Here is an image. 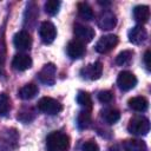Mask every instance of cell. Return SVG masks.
<instances>
[{"label":"cell","instance_id":"10","mask_svg":"<svg viewBox=\"0 0 151 151\" xmlns=\"http://www.w3.org/2000/svg\"><path fill=\"white\" fill-rule=\"evenodd\" d=\"M55 72H57V68H55L54 64L48 63V64L44 65V67L39 71L38 78L41 83H44L46 85H53L55 81Z\"/></svg>","mask_w":151,"mask_h":151},{"label":"cell","instance_id":"17","mask_svg":"<svg viewBox=\"0 0 151 151\" xmlns=\"http://www.w3.org/2000/svg\"><path fill=\"white\" fill-rule=\"evenodd\" d=\"M133 18L138 24H145L147 22L150 18V9L145 5H138L133 8Z\"/></svg>","mask_w":151,"mask_h":151},{"label":"cell","instance_id":"3","mask_svg":"<svg viewBox=\"0 0 151 151\" xmlns=\"http://www.w3.org/2000/svg\"><path fill=\"white\" fill-rule=\"evenodd\" d=\"M127 130L132 134L144 136L150 130V122L147 118H145L143 116H136V117L130 119L129 125H127Z\"/></svg>","mask_w":151,"mask_h":151},{"label":"cell","instance_id":"11","mask_svg":"<svg viewBox=\"0 0 151 151\" xmlns=\"http://www.w3.org/2000/svg\"><path fill=\"white\" fill-rule=\"evenodd\" d=\"M101 73H103V65L100 61H96L93 64H90V65L83 67L80 71V74L83 76V78H86L90 80L99 79Z\"/></svg>","mask_w":151,"mask_h":151},{"label":"cell","instance_id":"13","mask_svg":"<svg viewBox=\"0 0 151 151\" xmlns=\"http://www.w3.org/2000/svg\"><path fill=\"white\" fill-rule=\"evenodd\" d=\"M147 39V32L142 25H137L129 31V40L134 45L143 44Z\"/></svg>","mask_w":151,"mask_h":151},{"label":"cell","instance_id":"6","mask_svg":"<svg viewBox=\"0 0 151 151\" xmlns=\"http://www.w3.org/2000/svg\"><path fill=\"white\" fill-rule=\"evenodd\" d=\"M118 44V37L114 34L103 35L96 44V51L98 53H107L113 50Z\"/></svg>","mask_w":151,"mask_h":151},{"label":"cell","instance_id":"25","mask_svg":"<svg viewBox=\"0 0 151 151\" xmlns=\"http://www.w3.org/2000/svg\"><path fill=\"white\" fill-rule=\"evenodd\" d=\"M77 103L83 106L85 110H90L92 106V99L91 96L85 91H79L77 94Z\"/></svg>","mask_w":151,"mask_h":151},{"label":"cell","instance_id":"1","mask_svg":"<svg viewBox=\"0 0 151 151\" xmlns=\"http://www.w3.org/2000/svg\"><path fill=\"white\" fill-rule=\"evenodd\" d=\"M70 147V138L60 131L51 132L46 138L47 151H67Z\"/></svg>","mask_w":151,"mask_h":151},{"label":"cell","instance_id":"30","mask_svg":"<svg viewBox=\"0 0 151 151\" xmlns=\"http://www.w3.org/2000/svg\"><path fill=\"white\" fill-rule=\"evenodd\" d=\"M150 58H151V52H150V50H147V51L145 52V54H144V58H143V60H144V65H145V68H146L147 71H150V70H151Z\"/></svg>","mask_w":151,"mask_h":151},{"label":"cell","instance_id":"16","mask_svg":"<svg viewBox=\"0 0 151 151\" xmlns=\"http://www.w3.org/2000/svg\"><path fill=\"white\" fill-rule=\"evenodd\" d=\"M129 104V107L133 111H137V112H145L149 107V101L145 97H132L131 99H129L127 101Z\"/></svg>","mask_w":151,"mask_h":151},{"label":"cell","instance_id":"5","mask_svg":"<svg viewBox=\"0 0 151 151\" xmlns=\"http://www.w3.org/2000/svg\"><path fill=\"white\" fill-rule=\"evenodd\" d=\"M97 25L103 31H110L113 29L117 25V17L112 11L104 9L99 13L97 19Z\"/></svg>","mask_w":151,"mask_h":151},{"label":"cell","instance_id":"18","mask_svg":"<svg viewBox=\"0 0 151 151\" xmlns=\"http://www.w3.org/2000/svg\"><path fill=\"white\" fill-rule=\"evenodd\" d=\"M38 92H39L38 86H37L35 84H33V83H29V84L24 85V86L19 90L18 96H19L21 99H24V100H29V99L34 98V97L38 94Z\"/></svg>","mask_w":151,"mask_h":151},{"label":"cell","instance_id":"14","mask_svg":"<svg viewBox=\"0 0 151 151\" xmlns=\"http://www.w3.org/2000/svg\"><path fill=\"white\" fill-rule=\"evenodd\" d=\"M66 52L71 59H79L85 54V46L78 40H72L67 44Z\"/></svg>","mask_w":151,"mask_h":151},{"label":"cell","instance_id":"23","mask_svg":"<svg viewBox=\"0 0 151 151\" xmlns=\"http://www.w3.org/2000/svg\"><path fill=\"white\" fill-rule=\"evenodd\" d=\"M91 124V113L90 110H83L79 112L78 117H77V125L80 130L87 129Z\"/></svg>","mask_w":151,"mask_h":151},{"label":"cell","instance_id":"4","mask_svg":"<svg viewBox=\"0 0 151 151\" xmlns=\"http://www.w3.org/2000/svg\"><path fill=\"white\" fill-rule=\"evenodd\" d=\"M37 107H38L39 111H41L46 114H50V116L58 114L63 110V105L58 100H55L51 97H42L38 101Z\"/></svg>","mask_w":151,"mask_h":151},{"label":"cell","instance_id":"27","mask_svg":"<svg viewBox=\"0 0 151 151\" xmlns=\"http://www.w3.org/2000/svg\"><path fill=\"white\" fill-rule=\"evenodd\" d=\"M60 1L58 0H48L45 2V12L50 15H55L60 8Z\"/></svg>","mask_w":151,"mask_h":151},{"label":"cell","instance_id":"8","mask_svg":"<svg viewBox=\"0 0 151 151\" xmlns=\"http://www.w3.org/2000/svg\"><path fill=\"white\" fill-rule=\"evenodd\" d=\"M39 35L42 42L51 44L57 37V28L51 21H44L39 27Z\"/></svg>","mask_w":151,"mask_h":151},{"label":"cell","instance_id":"12","mask_svg":"<svg viewBox=\"0 0 151 151\" xmlns=\"http://www.w3.org/2000/svg\"><path fill=\"white\" fill-rule=\"evenodd\" d=\"M13 44H14L15 48L26 51V50H29L32 46V38L27 31H20L14 35Z\"/></svg>","mask_w":151,"mask_h":151},{"label":"cell","instance_id":"29","mask_svg":"<svg viewBox=\"0 0 151 151\" xmlns=\"http://www.w3.org/2000/svg\"><path fill=\"white\" fill-rule=\"evenodd\" d=\"M81 151H99V146L93 140H87L83 144Z\"/></svg>","mask_w":151,"mask_h":151},{"label":"cell","instance_id":"20","mask_svg":"<svg viewBox=\"0 0 151 151\" xmlns=\"http://www.w3.org/2000/svg\"><path fill=\"white\" fill-rule=\"evenodd\" d=\"M125 151H146V144L139 139H127L123 143Z\"/></svg>","mask_w":151,"mask_h":151},{"label":"cell","instance_id":"9","mask_svg":"<svg viewBox=\"0 0 151 151\" xmlns=\"http://www.w3.org/2000/svg\"><path fill=\"white\" fill-rule=\"evenodd\" d=\"M73 32H74V35H76L77 40L80 41V42L92 41V39L94 38V34H96V32L92 27L83 25V24H76Z\"/></svg>","mask_w":151,"mask_h":151},{"label":"cell","instance_id":"15","mask_svg":"<svg viewBox=\"0 0 151 151\" xmlns=\"http://www.w3.org/2000/svg\"><path fill=\"white\" fill-rule=\"evenodd\" d=\"M12 66L17 71H26V70L32 67V58L27 54L19 53V54L14 55L13 61H12Z\"/></svg>","mask_w":151,"mask_h":151},{"label":"cell","instance_id":"22","mask_svg":"<svg viewBox=\"0 0 151 151\" xmlns=\"http://www.w3.org/2000/svg\"><path fill=\"white\" fill-rule=\"evenodd\" d=\"M132 59H133V51L125 50L116 57V64L119 66H129L131 64Z\"/></svg>","mask_w":151,"mask_h":151},{"label":"cell","instance_id":"31","mask_svg":"<svg viewBox=\"0 0 151 151\" xmlns=\"http://www.w3.org/2000/svg\"><path fill=\"white\" fill-rule=\"evenodd\" d=\"M4 64H5L4 58L0 55V73H1V72H2V70H4Z\"/></svg>","mask_w":151,"mask_h":151},{"label":"cell","instance_id":"21","mask_svg":"<svg viewBox=\"0 0 151 151\" xmlns=\"http://www.w3.org/2000/svg\"><path fill=\"white\" fill-rule=\"evenodd\" d=\"M78 14L83 20H86V21H90L94 18L93 9L86 2H79L78 4Z\"/></svg>","mask_w":151,"mask_h":151},{"label":"cell","instance_id":"19","mask_svg":"<svg viewBox=\"0 0 151 151\" xmlns=\"http://www.w3.org/2000/svg\"><path fill=\"white\" fill-rule=\"evenodd\" d=\"M100 113H101L103 120H104L106 124H109V125H112V124L117 123V122L119 120V118H120V112H119L118 110L111 109V107L104 109Z\"/></svg>","mask_w":151,"mask_h":151},{"label":"cell","instance_id":"28","mask_svg":"<svg viewBox=\"0 0 151 151\" xmlns=\"http://www.w3.org/2000/svg\"><path fill=\"white\" fill-rule=\"evenodd\" d=\"M98 99L100 103L103 104H110L112 100H113V94L111 91H100L98 93Z\"/></svg>","mask_w":151,"mask_h":151},{"label":"cell","instance_id":"26","mask_svg":"<svg viewBox=\"0 0 151 151\" xmlns=\"http://www.w3.org/2000/svg\"><path fill=\"white\" fill-rule=\"evenodd\" d=\"M11 111V98L6 93H0V116L6 117Z\"/></svg>","mask_w":151,"mask_h":151},{"label":"cell","instance_id":"24","mask_svg":"<svg viewBox=\"0 0 151 151\" xmlns=\"http://www.w3.org/2000/svg\"><path fill=\"white\" fill-rule=\"evenodd\" d=\"M35 117V111L32 107H22L19 112H18V120L22 122L24 124H27L29 122H32Z\"/></svg>","mask_w":151,"mask_h":151},{"label":"cell","instance_id":"2","mask_svg":"<svg viewBox=\"0 0 151 151\" xmlns=\"http://www.w3.org/2000/svg\"><path fill=\"white\" fill-rule=\"evenodd\" d=\"M19 143V132L13 127L4 129L0 132V151H13Z\"/></svg>","mask_w":151,"mask_h":151},{"label":"cell","instance_id":"7","mask_svg":"<svg viewBox=\"0 0 151 151\" xmlns=\"http://www.w3.org/2000/svg\"><path fill=\"white\" fill-rule=\"evenodd\" d=\"M117 85L122 91H130L137 85V78L132 72L123 71L118 74Z\"/></svg>","mask_w":151,"mask_h":151}]
</instances>
